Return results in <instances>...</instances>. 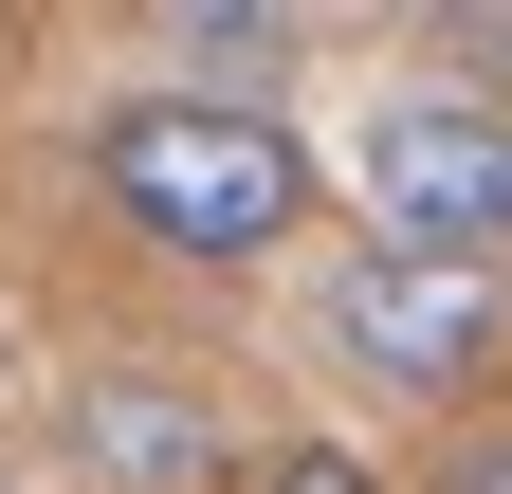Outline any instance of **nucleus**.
Wrapping results in <instances>:
<instances>
[{
	"instance_id": "obj_1",
	"label": "nucleus",
	"mask_w": 512,
	"mask_h": 494,
	"mask_svg": "<svg viewBox=\"0 0 512 494\" xmlns=\"http://www.w3.org/2000/svg\"><path fill=\"white\" fill-rule=\"evenodd\" d=\"M92 202L147 238V257H183V275H256L275 238H311L330 165H311L293 110H256V92H128L92 129Z\"/></svg>"
},
{
	"instance_id": "obj_2",
	"label": "nucleus",
	"mask_w": 512,
	"mask_h": 494,
	"mask_svg": "<svg viewBox=\"0 0 512 494\" xmlns=\"http://www.w3.org/2000/svg\"><path fill=\"white\" fill-rule=\"evenodd\" d=\"M330 348L366 366V385H403V403H458V385L512 366V275L494 257H421V238H348Z\"/></svg>"
},
{
	"instance_id": "obj_3",
	"label": "nucleus",
	"mask_w": 512,
	"mask_h": 494,
	"mask_svg": "<svg viewBox=\"0 0 512 494\" xmlns=\"http://www.w3.org/2000/svg\"><path fill=\"white\" fill-rule=\"evenodd\" d=\"M366 220L512 275V110L494 92H384L366 110Z\"/></svg>"
},
{
	"instance_id": "obj_4",
	"label": "nucleus",
	"mask_w": 512,
	"mask_h": 494,
	"mask_svg": "<svg viewBox=\"0 0 512 494\" xmlns=\"http://www.w3.org/2000/svg\"><path fill=\"white\" fill-rule=\"evenodd\" d=\"M55 458L92 494H220L238 476L202 366H74V385H55Z\"/></svg>"
},
{
	"instance_id": "obj_5",
	"label": "nucleus",
	"mask_w": 512,
	"mask_h": 494,
	"mask_svg": "<svg viewBox=\"0 0 512 494\" xmlns=\"http://www.w3.org/2000/svg\"><path fill=\"white\" fill-rule=\"evenodd\" d=\"M165 55H202V74H293V55H311V19H275V0H183V19H165Z\"/></svg>"
},
{
	"instance_id": "obj_6",
	"label": "nucleus",
	"mask_w": 512,
	"mask_h": 494,
	"mask_svg": "<svg viewBox=\"0 0 512 494\" xmlns=\"http://www.w3.org/2000/svg\"><path fill=\"white\" fill-rule=\"evenodd\" d=\"M220 494H384V476H366L348 440H256V458H238Z\"/></svg>"
},
{
	"instance_id": "obj_7",
	"label": "nucleus",
	"mask_w": 512,
	"mask_h": 494,
	"mask_svg": "<svg viewBox=\"0 0 512 494\" xmlns=\"http://www.w3.org/2000/svg\"><path fill=\"white\" fill-rule=\"evenodd\" d=\"M421 55H439V74H512V0H439Z\"/></svg>"
},
{
	"instance_id": "obj_8",
	"label": "nucleus",
	"mask_w": 512,
	"mask_h": 494,
	"mask_svg": "<svg viewBox=\"0 0 512 494\" xmlns=\"http://www.w3.org/2000/svg\"><path fill=\"white\" fill-rule=\"evenodd\" d=\"M421 494H512V421H476V440H439V476Z\"/></svg>"
}]
</instances>
